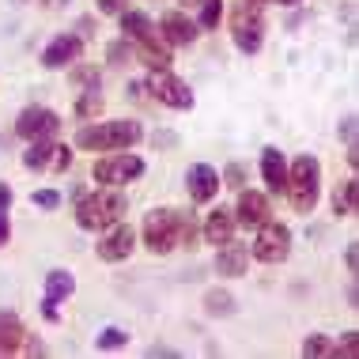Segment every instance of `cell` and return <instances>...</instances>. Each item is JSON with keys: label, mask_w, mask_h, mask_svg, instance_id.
<instances>
[{"label": "cell", "mask_w": 359, "mask_h": 359, "mask_svg": "<svg viewBox=\"0 0 359 359\" xmlns=\"http://www.w3.org/2000/svg\"><path fill=\"white\" fill-rule=\"evenodd\" d=\"M144 140V125L140 121H99L95 125H80L76 129V148L83 151H129Z\"/></svg>", "instance_id": "6da1fadb"}, {"label": "cell", "mask_w": 359, "mask_h": 359, "mask_svg": "<svg viewBox=\"0 0 359 359\" xmlns=\"http://www.w3.org/2000/svg\"><path fill=\"white\" fill-rule=\"evenodd\" d=\"M287 201L299 216H310L322 201V163L314 155H295V163L287 167Z\"/></svg>", "instance_id": "7a4b0ae2"}, {"label": "cell", "mask_w": 359, "mask_h": 359, "mask_svg": "<svg viewBox=\"0 0 359 359\" xmlns=\"http://www.w3.org/2000/svg\"><path fill=\"white\" fill-rule=\"evenodd\" d=\"M121 216H125V193L114 186H102L99 193H87V197H80V205H76V223L83 231H106Z\"/></svg>", "instance_id": "3957f363"}, {"label": "cell", "mask_w": 359, "mask_h": 359, "mask_svg": "<svg viewBox=\"0 0 359 359\" xmlns=\"http://www.w3.org/2000/svg\"><path fill=\"white\" fill-rule=\"evenodd\" d=\"M231 38H235L238 53H246V57L261 53V46H265V8L238 0L231 8Z\"/></svg>", "instance_id": "277c9868"}, {"label": "cell", "mask_w": 359, "mask_h": 359, "mask_svg": "<svg viewBox=\"0 0 359 359\" xmlns=\"http://www.w3.org/2000/svg\"><path fill=\"white\" fill-rule=\"evenodd\" d=\"M144 246L155 257H167L178 250V235H182V212L178 208H155L144 216Z\"/></svg>", "instance_id": "5b68a950"}, {"label": "cell", "mask_w": 359, "mask_h": 359, "mask_svg": "<svg viewBox=\"0 0 359 359\" xmlns=\"http://www.w3.org/2000/svg\"><path fill=\"white\" fill-rule=\"evenodd\" d=\"M250 254H254L261 265H280V261H287L291 254V227L280 219H265L257 227V238L254 246H250Z\"/></svg>", "instance_id": "8992f818"}, {"label": "cell", "mask_w": 359, "mask_h": 359, "mask_svg": "<svg viewBox=\"0 0 359 359\" xmlns=\"http://www.w3.org/2000/svg\"><path fill=\"white\" fill-rule=\"evenodd\" d=\"M95 182L99 186H129V182H137L140 174H144V159L140 155H121V151H110V155H102L99 163H95Z\"/></svg>", "instance_id": "52a82bcc"}, {"label": "cell", "mask_w": 359, "mask_h": 359, "mask_svg": "<svg viewBox=\"0 0 359 359\" xmlns=\"http://www.w3.org/2000/svg\"><path fill=\"white\" fill-rule=\"evenodd\" d=\"M57 133H61V118L50 106H27L15 118V137L23 140H53Z\"/></svg>", "instance_id": "ba28073f"}, {"label": "cell", "mask_w": 359, "mask_h": 359, "mask_svg": "<svg viewBox=\"0 0 359 359\" xmlns=\"http://www.w3.org/2000/svg\"><path fill=\"white\" fill-rule=\"evenodd\" d=\"M148 91H151L163 106H170V110H193V91H189V83L178 80L170 69L151 72V76H148Z\"/></svg>", "instance_id": "9c48e42d"}, {"label": "cell", "mask_w": 359, "mask_h": 359, "mask_svg": "<svg viewBox=\"0 0 359 359\" xmlns=\"http://www.w3.org/2000/svg\"><path fill=\"white\" fill-rule=\"evenodd\" d=\"M137 250V231L129 227V223H114V227L102 231L99 246H95V254H99V261H106V265H118V261H125Z\"/></svg>", "instance_id": "30bf717a"}, {"label": "cell", "mask_w": 359, "mask_h": 359, "mask_svg": "<svg viewBox=\"0 0 359 359\" xmlns=\"http://www.w3.org/2000/svg\"><path fill=\"white\" fill-rule=\"evenodd\" d=\"M72 291H76V276L69 269H50V273H46V295H42V318L46 322H57V318H61L57 306H61Z\"/></svg>", "instance_id": "8fae6325"}, {"label": "cell", "mask_w": 359, "mask_h": 359, "mask_svg": "<svg viewBox=\"0 0 359 359\" xmlns=\"http://www.w3.org/2000/svg\"><path fill=\"white\" fill-rule=\"evenodd\" d=\"M186 189H189V201L197 205H208L212 197H219L223 182H219V170L208 167V163H193L186 170Z\"/></svg>", "instance_id": "7c38bea8"}, {"label": "cell", "mask_w": 359, "mask_h": 359, "mask_svg": "<svg viewBox=\"0 0 359 359\" xmlns=\"http://www.w3.org/2000/svg\"><path fill=\"white\" fill-rule=\"evenodd\" d=\"M80 53H83V38L80 34H57L50 46L42 50V69H69V65L80 61Z\"/></svg>", "instance_id": "4fadbf2b"}, {"label": "cell", "mask_w": 359, "mask_h": 359, "mask_svg": "<svg viewBox=\"0 0 359 359\" xmlns=\"http://www.w3.org/2000/svg\"><path fill=\"white\" fill-rule=\"evenodd\" d=\"M159 38L167 46H193L201 38V27L186 12H163L159 15Z\"/></svg>", "instance_id": "5bb4252c"}, {"label": "cell", "mask_w": 359, "mask_h": 359, "mask_svg": "<svg viewBox=\"0 0 359 359\" xmlns=\"http://www.w3.org/2000/svg\"><path fill=\"white\" fill-rule=\"evenodd\" d=\"M269 216H273V208H269V197L257 189H238V205H235V223L242 227H261Z\"/></svg>", "instance_id": "9a60e30c"}, {"label": "cell", "mask_w": 359, "mask_h": 359, "mask_svg": "<svg viewBox=\"0 0 359 359\" xmlns=\"http://www.w3.org/2000/svg\"><path fill=\"white\" fill-rule=\"evenodd\" d=\"M219 254H216V273L219 276H242L246 273V265H250V246L246 242H235V238H227V242H219Z\"/></svg>", "instance_id": "2e32d148"}, {"label": "cell", "mask_w": 359, "mask_h": 359, "mask_svg": "<svg viewBox=\"0 0 359 359\" xmlns=\"http://www.w3.org/2000/svg\"><path fill=\"white\" fill-rule=\"evenodd\" d=\"M235 212L231 208H212L208 216H205V231H201V235H205V242L208 246H219V242H227V238H235Z\"/></svg>", "instance_id": "e0dca14e"}, {"label": "cell", "mask_w": 359, "mask_h": 359, "mask_svg": "<svg viewBox=\"0 0 359 359\" xmlns=\"http://www.w3.org/2000/svg\"><path fill=\"white\" fill-rule=\"evenodd\" d=\"M261 178H265V186L273 193H284V186H287V159H284L280 148L261 151Z\"/></svg>", "instance_id": "ac0fdd59"}, {"label": "cell", "mask_w": 359, "mask_h": 359, "mask_svg": "<svg viewBox=\"0 0 359 359\" xmlns=\"http://www.w3.org/2000/svg\"><path fill=\"white\" fill-rule=\"evenodd\" d=\"M23 344H27V329L19 322V314L0 310V355H15Z\"/></svg>", "instance_id": "d6986e66"}, {"label": "cell", "mask_w": 359, "mask_h": 359, "mask_svg": "<svg viewBox=\"0 0 359 359\" xmlns=\"http://www.w3.org/2000/svg\"><path fill=\"white\" fill-rule=\"evenodd\" d=\"M137 53H140V61H144V69L148 72H163V69H170V46L163 42L159 34H151V38H144V42H137Z\"/></svg>", "instance_id": "ffe728a7"}, {"label": "cell", "mask_w": 359, "mask_h": 359, "mask_svg": "<svg viewBox=\"0 0 359 359\" xmlns=\"http://www.w3.org/2000/svg\"><path fill=\"white\" fill-rule=\"evenodd\" d=\"M53 155H57L53 140H31V148L23 151V167L27 170H50L53 167Z\"/></svg>", "instance_id": "44dd1931"}, {"label": "cell", "mask_w": 359, "mask_h": 359, "mask_svg": "<svg viewBox=\"0 0 359 359\" xmlns=\"http://www.w3.org/2000/svg\"><path fill=\"white\" fill-rule=\"evenodd\" d=\"M121 15V31H125V38H133V42H144V38H151L155 34V23L144 12H118Z\"/></svg>", "instance_id": "7402d4cb"}, {"label": "cell", "mask_w": 359, "mask_h": 359, "mask_svg": "<svg viewBox=\"0 0 359 359\" xmlns=\"http://www.w3.org/2000/svg\"><path fill=\"white\" fill-rule=\"evenodd\" d=\"M355 197H359V182L344 178L341 186H337V193H333V216H341V219L355 216Z\"/></svg>", "instance_id": "603a6c76"}, {"label": "cell", "mask_w": 359, "mask_h": 359, "mask_svg": "<svg viewBox=\"0 0 359 359\" xmlns=\"http://www.w3.org/2000/svg\"><path fill=\"white\" fill-rule=\"evenodd\" d=\"M235 310H238V303H235V295H231V291H223V287L205 291V314L208 318H231Z\"/></svg>", "instance_id": "cb8c5ba5"}, {"label": "cell", "mask_w": 359, "mask_h": 359, "mask_svg": "<svg viewBox=\"0 0 359 359\" xmlns=\"http://www.w3.org/2000/svg\"><path fill=\"white\" fill-rule=\"evenodd\" d=\"M102 87L99 83H91V87H83V95L76 99V118L80 121H95L102 114Z\"/></svg>", "instance_id": "d4e9b609"}, {"label": "cell", "mask_w": 359, "mask_h": 359, "mask_svg": "<svg viewBox=\"0 0 359 359\" xmlns=\"http://www.w3.org/2000/svg\"><path fill=\"white\" fill-rule=\"evenodd\" d=\"M125 344H129V333H125L121 325H106V329H99V337H95V348H99V352H118Z\"/></svg>", "instance_id": "484cf974"}, {"label": "cell", "mask_w": 359, "mask_h": 359, "mask_svg": "<svg viewBox=\"0 0 359 359\" xmlns=\"http://www.w3.org/2000/svg\"><path fill=\"white\" fill-rule=\"evenodd\" d=\"M303 355H306V359H325V355H333V341H329L325 333H310L306 341H303Z\"/></svg>", "instance_id": "4316f807"}, {"label": "cell", "mask_w": 359, "mask_h": 359, "mask_svg": "<svg viewBox=\"0 0 359 359\" xmlns=\"http://www.w3.org/2000/svg\"><path fill=\"white\" fill-rule=\"evenodd\" d=\"M219 15H223V0H201V19H197V27L212 31V27H219Z\"/></svg>", "instance_id": "83f0119b"}, {"label": "cell", "mask_w": 359, "mask_h": 359, "mask_svg": "<svg viewBox=\"0 0 359 359\" xmlns=\"http://www.w3.org/2000/svg\"><path fill=\"white\" fill-rule=\"evenodd\" d=\"M355 352H359V333H355V329H348V333H344V341H341V344H333V355L355 359Z\"/></svg>", "instance_id": "f1b7e54d"}, {"label": "cell", "mask_w": 359, "mask_h": 359, "mask_svg": "<svg viewBox=\"0 0 359 359\" xmlns=\"http://www.w3.org/2000/svg\"><path fill=\"white\" fill-rule=\"evenodd\" d=\"M34 205L38 208H46V212H53V208H61V193H57V189H34Z\"/></svg>", "instance_id": "f546056e"}, {"label": "cell", "mask_w": 359, "mask_h": 359, "mask_svg": "<svg viewBox=\"0 0 359 359\" xmlns=\"http://www.w3.org/2000/svg\"><path fill=\"white\" fill-rule=\"evenodd\" d=\"M223 186H227V189H242V186H246V170H242L238 167V163H231V167L227 170H223Z\"/></svg>", "instance_id": "4dcf8cb0"}, {"label": "cell", "mask_w": 359, "mask_h": 359, "mask_svg": "<svg viewBox=\"0 0 359 359\" xmlns=\"http://www.w3.org/2000/svg\"><path fill=\"white\" fill-rule=\"evenodd\" d=\"M178 246H186V250L197 246V227H193V219H189V216H182V235H178Z\"/></svg>", "instance_id": "1f68e13d"}, {"label": "cell", "mask_w": 359, "mask_h": 359, "mask_svg": "<svg viewBox=\"0 0 359 359\" xmlns=\"http://www.w3.org/2000/svg\"><path fill=\"white\" fill-rule=\"evenodd\" d=\"M125 57H129V38H125V42H114L110 50H106V61L110 65H121Z\"/></svg>", "instance_id": "d6a6232c"}, {"label": "cell", "mask_w": 359, "mask_h": 359, "mask_svg": "<svg viewBox=\"0 0 359 359\" xmlns=\"http://www.w3.org/2000/svg\"><path fill=\"white\" fill-rule=\"evenodd\" d=\"M125 4H129V0H99V12L102 15H118V12H125Z\"/></svg>", "instance_id": "836d02e7"}, {"label": "cell", "mask_w": 359, "mask_h": 359, "mask_svg": "<svg viewBox=\"0 0 359 359\" xmlns=\"http://www.w3.org/2000/svg\"><path fill=\"white\" fill-rule=\"evenodd\" d=\"M12 242V219H8V212H0V246H8Z\"/></svg>", "instance_id": "e575fe53"}, {"label": "cell", "mask_w": 359, "mask_h": 359, "mask_svg": "<svg viewBox=\"0 0 359 359\" xmlns=\"http://www.w3.org/2000/svg\"><path fill=\"white\" fill-rule=\"evenodd\" d=\"M12 201H15L12 186H8V182H0V212H8V208H12Z\"/></svg>", "instance_id": "d590c367"}, {"label": "cell", "mask_w": 359, "mask_h": 359, "mask_svg": "<svg viewBox=\"0 0 359 359\" xmlns=\"http://www.w3.org/2000/svg\"><path fill=\"white\" fill-rule=\"evenodd\" d=\"M341 137H344L348 144H355V114H348V118H344V125H341Z\"/></svg>", "instance_id": "8d00e7d4"}, {"label": "cell", "mask_w": 359, "mask_h": 359, "mask_svg": "<svg viewBox=\"0 0 359 359\" xmlns=\"http://www.w3.org/2000/svg\"><path fill=\"white\" fill-rule=\"evenodd\" d=\"M148 355H178V352H174V348H167V344H151Z\"/></svg>", "instance_id": "74e56055"}, {"label": "cell", "mask_w": 359, "mask_h": 359, "mask_svg": "<svg viewBox=\"0 0 359 359\" xmlns=\"http://www.w3.org/2000/svg\"><path fill=\"white\" fill-rule=\"evenodd\" d=\"M273 4H280V8H295V4H303V0H273Z\"/></svg>", "instance_id": "f35d334b"}, {"label": "cell", "mask_w": 359, "mask_h": 359, "mask_svg": "<svg viewBox=\"0 0 359 359\" xmlns=\"http://www.w3.org/2000/svg\"><path fill=\"white\" fill-rule=\"evenodd\" d=\"M46 8H61V4H69V0H42Z\"/></svg>", "instance_id": "ab89813d"}, {"label": "cell", "mask_w": 359, "mask_h": 359, "mask_svg": "<svg viewBox=\"0 0 359 359\" xmlns=\"http://www.w3.org/2000/svg\"><path fill=\"white\" fill-rule=\"evenodd\" d=\"M246 4H261V8H265V0H246Z\"/></svg>", "instance_id": "60d3db41"}]
</instances>
